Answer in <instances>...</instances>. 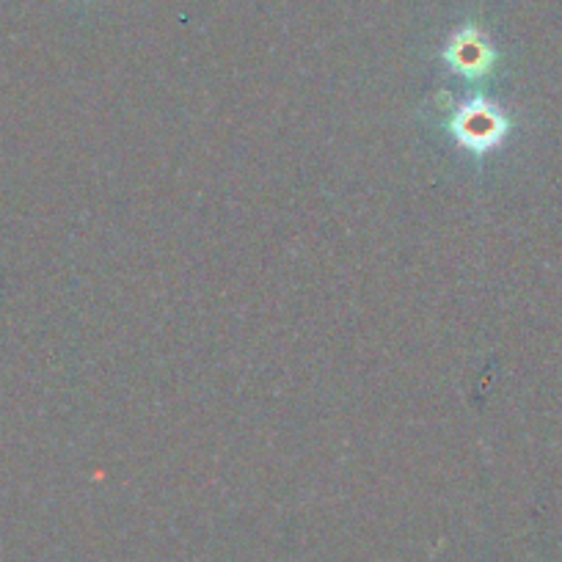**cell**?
Masks as SVG:
<instances>
[{
    "mask_svg": "<svg viewBox=\"0 0 562 562\" xmlns=\"http://www.w3.org/2000/svg\"><path fill=\"white\" fill-rule=\"evenodd\" d=\"M456 133L469 147H488L502 135V122L483 105H467L456 116Z\"/></svg>",
    "mask_w": 562,
    "mask_h": 562,
    "instance_id": "cell-1",
    "label": "cell"
},
{
    "mask_svg": "<svg viewBox=\"0 0 562 562\" xmlns=\"http://www.w3.org/2000/svg\"><path fill=\"white\" fill-rule=\"evenodd\" d=\"M450 61L463 75H480L488 67V50L480 40H458L450 50Z\"/></svg>",
    "mask_w": 562,
    "mask_h": 562,
    "instance_id": "cell-2",
    "label": "cell"
}]
</instances>
